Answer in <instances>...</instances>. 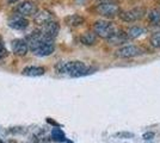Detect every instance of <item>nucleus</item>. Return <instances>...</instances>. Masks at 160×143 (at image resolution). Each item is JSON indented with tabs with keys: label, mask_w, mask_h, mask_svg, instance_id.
<instances>
[{
	"label": "nucleus",
	"mask_w": 160,
	"mask_h": 143,
	"mask_svg": "<svg viewBox=\"0 0 160 143\" xmlns=\"http://www.w3.org/2000/svg\"><path fill=\"white\" fill-rule=\"evenodd\" d=\"M84 17H81L80 14H71V16H68L65 18V23H66L68 26H72V27H77V26H80V25H82L84 24Z\"/></svg>",
	"instance_id": "obj_13"
},
{
	"label": "nucleus",
	"mask_w": 160,
	"mask_h": 143,
	"mask_svg": "<svg viewBox=\"0 0 160 143\" xmlns=\"http://www.w3.org/2000/svg\"><path fill=\"white\" fill-rule=\"evenodd\" d=\"M27 43L29 49L36 56H49L54 53L53 40L47 38L46 36L41 34V31H33L28 36Z\"/></svg>",
	"instance_id": "obj_1"
},
{
	"label": "nucleus",
	"mask_w": 160,
	"mask_h": 143,
	"mask_svg": "<svg viewBox=\"0 0 160 143\" xmlns=\"http://www.w3.org/2000/svg\"><path fill=\"white\" fill-rule=\"evenodd\" d=\"M28 25H29L28 19L20 14H16L13 17H11V19L8 21V26L14 30H24L28 27Z\"/></svg>",
	"instance_id": "obj_10"
},
{
	"label": "nucleus",
	"mask_w": 160,
	"mask_h": 143,
	"mask_svg": "<svg viewBox=\"0 0 160 143\" xmlns=\"http://www.w3.org/2000/svg\"><path fill=\"white\" fill-rule=\"evenodd\" d=\"M40 31H41V34L43 35V36H46L47 38L54 40V38L58 36L59 31H60V25H59V23H56V21H48L47 24L42 25L40 29Z\"/></svg>",
	"instance_id": "obj_7"
},
{
	"label": "nucleus",
	"mask_w": 160,
	"mask_h": 143,
	"mask_svg": "<svg viewBox=\"0 0 160 143\" xmlns=\"http://www.w3.org/2000/svg\"><path fill=\"white\" fill-rule=\"evenodd\" d=\"M50 21H53V13L48 10H37V12L33 14V21L38 26H42Z\"/></svg>",
	"instance_id": "obj_9"
},
{
	"label": "nucleus",
	"mask_w": 160,
	"mask_h": 143,
	"mask_svg": "<svg viewBox=\"0 0 160 143\" xmlns=\"http://www.w3.org/2000/svg\"><path fill=\"white\" fill-rule=\"evenodd\" d=\"M16 1H17V0H8V2H11V4H12V2H16Z\"/></svg>",
	"instance_id": "obj_21"
},
{
	"label": "nucleus",
	"mask_w": 160,
	"mask_h": 143,
	"mask_svg": "<svg viewBox=\"0 0 160 143\" xmlns=\"http://www.w3.org/2000/svg\"><path fill=\"white\" fill-rule=\"evenodd\" d=\"M96 11L98 14L107 17V18H113L116 16H118L121 12L120 5L115 1H100L99 4L96 6Z\"/></svg>",
	"instance_id": "obj_3"
},
{
	"label": "nucleus",
	"mask_w": 160,
	"mask_h": 143,
	"mask_svg": "<svg viewBox=\"0 0 160 143\" xmlns=\"http://www.w3.org/2000/svg\"><path fill=\"white\" fill-rule=\"evenodd\" d=\"M79 1H84V0H79Z\"/></svg>",
	"instance_id": "obj_23"
},
{
	"label": "nucleus",
	"mask_w": 160,
	"mask_h": 143,
	"mask_svg": "<svg viewBox=\"0 0 160 143\" xmlns=\"http://www.w3.org/2000/svg\"><path fill=\"white\" fill-rule=\"evenodd\" d=\"M93 30L96 36H99L100 38L104 40L110 38L117 31L112 23L109 21H97L93 25Z\"/></svg>",
	"instance_id": "obj_4"
},
{
	"label": "nucleus",
	"mask_w": 160,
	"mask_h": 143,
	"mask_svg": "<svg viewBox=\"0 0 160 143\" xmlns=\"http://www.w3.org/2000/svg\"><path fill=\"white\" fill-rule=\"evenodd\" d=\"M22 73L23 75H27V76H41L44 74V68L38 67V66H29L23 69Z\"/></svg>",
	"instance_id": "obj_14"
},
{
	"label": "nucleus",
	"mask_w": 160,
	"mask_h": 143,
	"mask_svg": "<svg viewBox=\"0 0 160 143\" xmlns=\"http://www.w3.org/2000/svg\"><path fill=\"white\" fill-rule=\"evenodd\" d=\"M99 1H112V0H99Z\"/></svg>",
	"instance_id": "obj_22"
},
{
	"label": "nucleus",
	"mask_w": 160,
	"mask_h": 143,
	"mask_svg": "<svg viewBox=\"0 0 160 143\" xmlns=\"http://www.w3.org/2000/svg\"><path fill=\"white\" fill-rule=\"evenodd\" d=\"M97 40V36L92 32H85L80 36V42L85 45H93Z\"/></svg>",
	"instance_id": "obj_16"
},
{
	"label": "nucleus",
	"mask_w": 160,
	"mask_h": 143,
	"mask_svg": "<svg viewBox=\"0 0 160 143\" xmlns=\"http://www.w3.org/2000/svg\"><path fill=\"white\" fill-rule=\"evenodd\" d=\"M6 55H7L6 48H5L4 43H2V40L0 38V60H1V59H4V57H5Z\"/></svg>",
	"instance_id": "obj_20"
},
{
	"label": "nucleus",
	"mask_w": 160,
	"mask_h": 143,
	"mask_svg": "<svg viewBox=\"0 0 160 143\" xmlns=\"http://www.w3.org/2000/svg\"><path fill=\"white\" fill-rule=\"evenodd\" d=\"M58 70L59 73L66 74L68 76H73V78L88 74V69L85 66V63L80 61H69L60 63L58 66Z\"/></svg>",
	"instance_id": "obj_2"
},
{
	"label": "nucleus",
	"mask_w": 160,
	"mask_h": 143,
	"mask_svg": "<svg viewBox=\"0 0 160 143\" xmlns=\"http://www.w3.org/2000/svg\"><path fill=\"white\" fill-rule=\"evenodd\" d=\"M126 34H127L128 40H135V38L140 37L141 35L145 34V29L141 26H138V25H135V26L130 27Z\"/></svg>",
	"instance_id": "obj_15"
},
{
	"label": "nucleus",
	"mask_w": 160,
	"mask_h": 143,
	"mask_svg": "<svg viewBox=\"0 0 160 143\" xmlns=\"http://www.w3.org/2000/svg\"><path fill=\"white\" fill-rule=\"evenodd\" d=\"M127 41H128L127 34H124L122 31H116L110 38H108V42L110 44H112V45H122V44H124Z\"/></svg>",
	"instance_id": "obj_12"
},
{
	"label": "nucleus",
	"mask_w": 160,
	"mask_h": 143,
	"mask_svg": "<svg viewBox=\"0 0 160 143\" xmlns=\"http://www.w3.org/2000/svg\"><path fill=\"white\" fill-rule=\"evenodd\" d=\"M148 21L152 25L160 24V8H153L152 11L148 12Z\"/></svg>",
	"instance_id": "obj_17"
},
{
	"label": "nucleus",
	"mask_w": 160,
	"mask_h": 143,
	"mask_svg": "<svg viewBox=\"0 0 160 143\" xmlns=\"http://www.w3.org/2000/svg\"><path fill=\"white\" fill-rule=\"evenodd\" d=\"M16 11L20 16H23V17H30V16H33V14L37 12V6H36V4L32 2V1L25 0V1L20 2L19 5H17Z\"/></svg>",
	"instance_id": "obj_8"
},
{
	"label": "nucleus",
	"mask_w": 160,
	"mask_h": 143,
	"mask_svg": "<svg viewBox=\"0 0 160 143\" xmlns=\"http://www.w3.org/2000/svg\"><path fill=\"white\" fill-rule=\"evenodd\" d=\"M141 54H143V50L140 47L133 45V44L121 47L116 50V56L120 59H130V57H135Z\"/></svg>",
	"instance_id": "obj_6"
},
{
	"label": "nucleus",
	"mask_w": 160,
	"mask_h": 143,
	"mask_svg": "<svg viewBox=\"0 0 160 143\" xmlns=\"http://www.w3.org/2000/svg\"><path fill=\"white\" fill-rule=\"evenodd\" d=\"M12 51L18 56H24L29 51L27 41L24 40H14L12 42Z\"/></svg>",
	"instance_id": "obj_11"
},
{
	"label": "nucleus",
	"mask_w": 160,
	"mask_h": 143,
	"mask_svg": "<svg viewBox=\"0 0 160 143\" xmlns=\"http://www.w3.org/2000/svg\"><path fill=\"white\" fill-rule=\"evenodd\" d=\"M52 136H53V138L55 141H59V142H63V141L66 140L65 134H63L60 129H54L53 132H52Z\"/></svg>",
	"instance_id": "obj_19"
},
{
	"label": "nucleus",
	"mask_w": 160,
	"mask_h": 143,
	"mask_svg": "<svg viewBox=\"0 0 160 143\" xmlns=\"http://www.w3.org/2000/svg\"><path fill=\"white\" fill-rule=\"evenodd\" d=\"M146 14V10L143 7H134L132 10H128V11H121L118 16L123 21L126 23H133L143 18V16Z\"/></svg>",
	"instance_id": "obj_5"
},
{
	"label": "nucleus",
	"mask_w": 160,
	"mask_h": 143,
	"mask_svg": "<svg viewBox=\"0 0 160 143\" xmlns=\"http://www.w3.org/2000/svg\"><path fill=\"white\" fill-rule=\"evenodd\" d=\"M149 42H151V44H152L154 48L159 49V48H160V29L155 30L153 34L151 35Z\"/></svg>",
	"instance_id": "obj_18"
}]
</instances>
